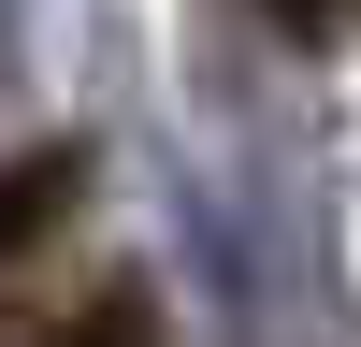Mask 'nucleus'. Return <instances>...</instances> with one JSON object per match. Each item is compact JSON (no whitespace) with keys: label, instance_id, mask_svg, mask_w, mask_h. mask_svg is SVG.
<instances>
[{"label":"nucleus","instance_id":"1","mask_svg":"<svg viewBox=\"0 0 361 347\" xmlns=\"http://www.w3.org/2000/svg\"><path fill=\"white\" fill-rule=\"evenodd\" d=\"M87 202V159L73 145H29V159H0V275H15L29 246H58V217Z\"/></svg>","mask_w":361,"mask_h":347},{"label":"nucleus","instance_id":"2","mask_svg":"<svg viewBox=\"0 0 361 347\" xmlns=\"http://www.w3.org/2000/svg\"><path fill=\"white\" fill-rule=\"evenodd\" d=\"M0 347H159V304L116 275V289H73V304H44V318H0Z\"/></svg>","mask_w":361,"mask_h":347},{"label":"nucleus","instance_id":"3","mask_svg":"<svg viewBox=\"0 0 361 347\" xmlns=\"http://www.w3.org/2000/svg\"><path fill=\"white\" fill-rule=\"evenodd\" d=\"M260 15H275L289 44H333V29H361V0H260Z\"/></svg>","mask_w":361,"mask_h":347}]
</instances>
